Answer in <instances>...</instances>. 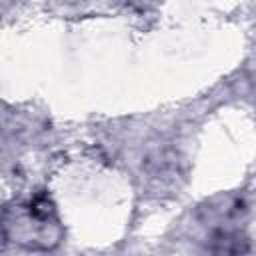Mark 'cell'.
I'll list each match as a JSON object with an SVG mask.
<instances>
[{
    "label": "cell",
    "instance_id": "1",
    "mask_svg": "<svg viewBox=\"0 0 256 256\" xmlns=\"http://www.w3.org/2000/svg\"><path fill=\"white\" fill-rule=\"evenodd\" d=\"M18 212L16 224H10L14 228V242H22L28 248H48L58 242V220L46 198H36L28 206L18 208Z\"/></svg>",
    "mask_w": 256,
    "mask_h": 256
}]
</instances>
